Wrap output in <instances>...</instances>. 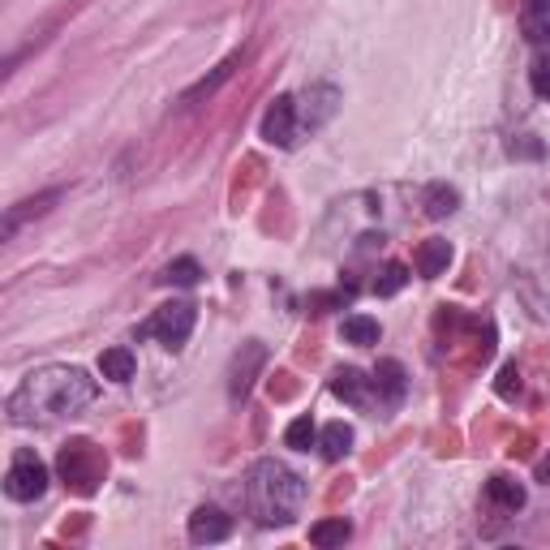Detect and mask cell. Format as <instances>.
Segmentation results:
<instances>
[{
    "label": "cell",
    "mask_w": 550,
    "mask_h": 550,
    "mask_svg": "<svg viewBox=\"0 0 550 550\" xmlns=\"http://www.w3.org/2000/svg\"><path fill=\"white\" fill-rule=\"evenodd\" d=\"M95 396H99V387L86 370L48 366V370L26 374L18 383V392L9 396L5 413L13 426H52V422H61V417L82 413Z\"/></svg>",
    "instance_id": "1"
},
{
    "label": "cell",
    "mask_w": 550,
    "mask_h": 550,
    "mask_svg": "<svg viewBox=\"0 0 550 550\" xmlns=\"http://www.w3.org/2000/svg\"><path fill=\"white\" fill-rule=\"evenodd\" d=\"M245 503L258 525H293L306 503V482L280 460H258L245 482Z\"/></svg>",
    "instance_id": "2"
},
{
    "label": "cell",
    "mask_w": 550,
    "mask_h": 550,
    "mask_svg": "<svg viewBox=\"0 0 550 550\" xmlns=\"http://www.w3.org/2000/svg\"><path fill=\"white\" fill-rule=\"evenodd\" d=\"M56 465H61L65 486H74L78 495H95V486L104 482L108 460L91 439H74L69 447H61V460H56Z\"/></svg>",
    "instance_id": "3"
},
{
    "label": "cell",
    "mask_w": 550,
    "mask_h": 550,
    "mask_svg": "<svg viewBox=\"0 0 550 550\" xmlns=\"http://www.w3.org/2000/svg\"><path fill=\"white\" fill-rule=\"evenodd\" d=\"M43 490H48V465H43L31 447L13 452L9 473H5V495L13 503H35V499H43Z\"/></svg>",
    "instance_id": "4"
},
{
    "label": "cell",
    "mask_w": 550,
    "mask_h": 550,
    "mask_svg": "<svg viewBox=\"0 0 550 550\" xmlns=\"http://www.w3.org/2000/svg\"><path fill=\"white\" fill-rule=\"evenodd\" d=\"M194 323H198V310L190 306V301H172V306L155 310V318L142 327V336H155L164 349H181V344L190 340Z\"/></svg>",
    "instance_id": "5"
},
{
    "label": "cell",
    "mask_w": 550,
    "mask_h": 550,
    "mask_svg": "<svg viewBox=\"0 0 550 550\" xmlns=\"http://www.w3.org/2000/svg\"><path fill=\"white\" fill-rule=\"evenodd\" d=\"M340 108V91L331 82H314L306 95L297 99V117H301V134H318Z\"/></svg>",
    "instance_id": "6"
},
{
    "label": "cell",
    "mask_w": 550,
    "mask_h": 550,
    "mask_svg": "<svg viewBox=\"0 0 550 550\" xmlns=\"http://www.w3.org/2000/svg\"><path fill=\"white\" fill-rule=\"evenodd\" d=\"M301 134V117H297V99L293 95H275L271 108L263 112V138L271 142V147H293Z\"/></svg>",
    "instance_id": "7"
},
{
    "label": "cell",
    "mask_w": 550,
    "mask_h": 550,
    "mask_svg": "<svg viewBox=\"0 0 550 550\" xmlns=\"http://www.w3.org/2000/svg\"><path fill=\"white\" fill-rule=\"evenodd\" d=\"M267 366V349L258 340L250 344H241V353L233 357V370H228V400L241 404L245 396H250V387H254V374Z\"/></svg>",
    "instance_id": "8"
},
{
    "label": "cell",
    "mask_w": 550,
    "mask_h": 550,
    "mask_svg": "<svg viewBox=\"0 0 550 550\" xmlns=\"http://www.w3.org/2000/svg\"><path fill=\"white\" fill-rule=\"evenodd\" d=\"M61 194H65V190H43V194H35V198L13 202V207L5 211V224H0V237L9 241L26 220H39V215H48V211L56 207V202H61Z\"/></svg>",
    "instance_id": "9"
},
{
    "label": "cell",
    "mask_w": 550,
    "mask_h": 550,
    "mask_svg": "<svg viewBox=\"0 0 550 550\" xmlns=\"http://www.w3.org/2000/svg\"><path fill=\"white\" fill-rule=\"evenodd\" d=\"M233 533V520H228L220 508H198L190 516V542L198 546H211V542H224Z\"/></svg>",
    "instance_id": "10"
},
{
    "label": "cell",
    "mask_w": 550,
    "mask_h": 550,
    "mask_svg": "<svg viewBox=\"0 0 550 550\" xmlns=\"http://www.w3.org/2000/svg\"><path fill=\"white\" fill-rule=\"evenodd\" d=\"M520 31L529 43L550 48V0H520Z\"/></svg>",
    "instance_id": "11"
},
{
    "label": "cell",
    "mask_w": 550,
    "mask_h": 550,
    "mask_svg": "<svg viewBox=\"0 0 550 550\" xmlns=\"http://www.w3.org/2000/svg\"><path fill=\"white\" fill-rule=\"evenodd\" d=\"M237 65H241V52H233V56H228V61H224V65H215V69H211V74H207V78H202V82H194V86H190V91H185V95H181V104H185V108H198V104H202V99H211V95H215V91H220V86H224L228 78H233V74H237Z\"/></svg>",
    "instance_id": "12"
},
{
    "label": "cell",
    "mask_w": 550,
    "mask_h": 550,
    "mask_svg": "<svg viewBox=\"0 0 550 550\" xmlns=\"http://www.w3.org/2000/svg\"><path fill=\"white\" fill-rule=\"evenodd\" d=\"M374 387H379V400L387 404V409H396V404L404 400V392H409V379H404V366L400 361H379L374 366Z\"/></svg>",
    "instance_id": "13"
},
{
    "label": "cell",
    "mask_w": 550,
    "mask_h": 550,
    "mask_svg": "<svg viewBox=\"0 0 550 550\" xmlns=\"http://www.w3.org/2000/svg\"><path fill=\"white\" fill-rule=\"evenodd\" d=\"M370 387H374V379H366L361 370H353V366H340L336 374H331V392H336L344 404H370Z\"/></svg>",
    "instance_id": "14"
},
{
    "label": "cell",
    "mask_w": 550,
    "mask_h": 550,
    "mask_svg": "<svg viewBox=\"0 0 550 550\" xmlns=\"http://www.w3.org/2000/svg\"><path fill=\"white\" fill-rule=\"evenodd\" d=\"M486 499L495 503L499 512H520V508H525V486L512 482V477H490V482H486Z\"/></svg>",
    "instance_id": "15"
},
{
    "label": "cell",
    "mask_w": 550,
    "mask_h": 550,
    "mask_svg": "<svg viewBox=\"0 0 550 550\" xmlns=\"http://www.w3.org/2000/svg\"><path fill=\"white\" fill-rule=\"evenodd\" d=\"M447 263H452V245L439 241V237L422 241V250H417V275L434 280V275H443V271H447Z\"/></svg>",
    "instance_id": "16"
},
{
    "label": "cell",
    "mask_w": 550,
    "mask_h": 550,
    "mask_svg": "<svg viewBox=\"0 0 550 550\" xmlns=\"http://www.w3.org/2000/svg\"><path fill=\"white\" fill-rule=\"evenodd\" d=\"M422 207H426L430 220H447V215H456V207H460V190L447 181H434L422 198Z\"/></svg>",
    "instance_id": "17"
},
{
    "label": "cell",
    "mask_w": 550,
    "mask_h": 550,
    "mask_svg": "<svg viewBox=\"0 0 550 550\" xmlns=\"http://www.w3.org/2000/svg\"><path fill=\"white\" fill-rule=\"evenodd\" d=\"M379 323H374L370 314H353V318H344V340L357 344V349H370V344H379Z\"/></svg>",
    "instance_id": "18"
},
{
    "label": "cell",
    "mask_w": 550,
    "mask_h": 550,
    "mask_svg": "<svg viewBox=\"0 0 550 550\" xmlns=\"http://www.w3.org/2000/svg\"><path fill=\"white\" fill-rule=\"evenodd\" d=\"M99 374L112 383H129L134 379V353L129 349H108L104 357H99Z\"/></svg>",
    "instance_id": "19"
},
{
    "label": "cell",
    "mask_w": 550,
    "mask_h": 550,
    "mask_svg": "<svg viewBox=\"0 0 550 550\" xmlns=\"http://www.w3.org/2000/svg\"><path fill=\"white\" fill-rule=\"evenodd\" d=\"M318 447H323L327 460H344L349 456V447H353V430L344 422H331L323 434H318Z\"/></svg>",
    "instance_id": "20"
},
{
    "label": "cell",
    "mask_w": 550,
    "mask_h": 550,
    "mask_svg": "<svg viewBox=\"0 0 550 550\" xmlns=\"http://www.w3.org/2000/svg\"><path fill=\"white\" fill-rule=\"evenodd\" d=\"M353 538V525L344 516H336V520H318V525L310 529V542L314 546H344Z\"/></svg>",
    "instance_id": "21"
},
{
    "label": "cell",
    "mask_w": 550,
    "mask_h": 550,
    "mask_svg": "<svg viewBox=\"0 0 550 550\" xmlns=\"http://www.w3.org/2000/svg\"><path fill=\"white\" fill-rule=\"evenodd\" d=\"M159 280H164V284H177V288H194V284L202 280V267L194 263V258H172Z\"/></svg>",
    "instance_id": "22"
},
{
    "label": "cell",
    "mask_w": 550,
    "mask_h": 550,
    "mask_svg": "<svg viewBox=\"0 0 550 550\" xmlns=\"http://www.w3.org/2000/svg\"><path fill=\"white\" fill-rule=\"evenodd\" d=\"M284 443L293 447V452H310V447L318 443V430H314L310 417H297V422H288V430H284Z\"/></svg>",
    "instance_id": "23"
},
{
    "label": "cell",
    "mask_w": 550,
    "mask_h": 550,
    "mask_svg": "<svg viewBox=\"0 0 550 550\" xmlns=\"http://www.w3.org/2000/svg\"><path fill=\"white\" fill-rule=\"evenodd\" d=\"M404 284H409V267H404V263H387L379 271V280H374V293H379V297H396Z\"/></svg>",
    "instance_id": "24"
},
{
    "label": "cell",
    "mask_w": 550,
    "mask_h": 550,
    "mask_svg": "<svg viewBox=\"0 0 550 550\" xmlns=\"http://www.w3.org/2000/svg\"><path fill=\"white\" fill-rule=\"evenodd\" d=\"M529 86L538 99H550V56H538V61L529 65Z\"/></svg>",
    "instance_id": "25"
},
{
    "label": "cell",
    "mask_w": 550,
    "mask_h": 550,
    "mask_svg": "<svg viewBox=\"0 0 550 550\" xmlns=\"http://www.w3.org/2000/svg\"><path fill=\"white\" fill-rule=\"evenodd\" d=\"M499 396H503V400L520 396V370H516V366H503V374H499Z\"/></svg>",
    "instance_id": "26"
},
{
    "label": "cell",
    "mask_w": 550,
    "mask_h": 550,
    "mask_svg": "<svg viewBox=\"0 0 550 550\" xmlns=\"http://www.w3.org/2000/svg\"><path fill=\"white\" fill-rule=\"evenodd\" d=\"M538 477H542V482H550V460H542V465H538Z\"/></svg>",
    "instance_id": "27"
}]
</instances>
